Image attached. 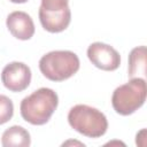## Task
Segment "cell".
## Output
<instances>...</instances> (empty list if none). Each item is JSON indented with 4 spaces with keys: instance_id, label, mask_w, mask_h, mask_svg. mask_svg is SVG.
<instances>
[{
    "instance_id": "ba28073f",
    "label": "cell",
    "mask_w": 147,
    "mask_h": 147,
    "mask_svg": "<svg viewBox=\"0 0 147 147\" xmlns=\"http://www.w3.org/2000/svg\"><path fill=\"white\" fill-rule=\"evenodd\" d=\"M8 31L20 40H29L34 34V23L31 16L22 10L11 11L6 20Z\"/></svg>"
},
{
    "instance_id": "8fae6325",
    "label": "cell",
    "mask_w": 147,
    "mask_h": 147,
    "mask_svg": "<svg viewBox=\"0 0 147 147\" xmlns=\"http://www.w3.org/2000/svg\"><path fill=\"white\" fill-rule=\"evenodd\" d=\"M13 115H14L13 101L7 95L0 94V125L10 121Z\"/></svg>"
},
{
    "instance_id": "8992f818",
    "label": "cell",
    "mask_w": 147,
    "mask_h": 147,
    "mask_svg": "<svg viewBox=\"0 0 147 147\" xmlns=\"http://www.w3.org/2000/svg\"><path fill=\"white\" fill-rule=\"evenodd\" d=\"M31 69L28 64L14 61L5 65L1 72V82L10 92H22L26 90L31 83Z\"/></svg>"
},
{
    "instance_id": "3957f363",
    "label": "cell",
    "mask_w": 147,
    "mask_h": 147,
    "mask_svg": "<svg viewBox=\"0 0 147 147\" xmlns=\"http://www.w3.org/2000/svg\"><path fill=\"white\" fill-rule=\"evenodd\" d=\"M79 67V57L71 51H52L39 60L40 72L52 82L69 79L77 74Z\"/></svg>"
},
{
    "instance_id": "52a82bcc",
    "label": "cell",
    "mask_w": 147,
    "mask_h": 147,
    "mask_svg": "<svg viewBox=\"0 0 147 147\" xmlns=\"http://www.w3.org/2000/svg\"><path fill=\"white\" fill-rule=\"evenodd\" d=\"M87 57L91 63L105 71H114L121 64L119 53L110 45L95 41L87 48Z\"/></svg>"
},
{
    "instance_id": "5b68a950",
    "label": "cell",
    "mask_w": 147,
    "mask_h": 147,
    "mask_svg": "<svg viewBox=\"0 0 147 147\" xmlns=\"http://www.w3.org/2000/svg\"><path fill=\"white\" fill-rule=\"evenodd\" d=\"M38 15L40 24L46 31L51 33L62 32L71 21L69 0H41Z\"/></svg>"
},
{
    "instance_id": "7a4b0ae2",
    "label": "cell",
    "mask_w": 147,
    "mask_h": 147,
    "mask_svg": "<svg viewBox=\"0 0 147 147\" xmlns=\"http://www.w3.org/2000/svg\"><path fill=\"white\" fill-rule=\"evenodd\" d=\"M69 125L87 138H100L108 129L106 115L87 105H76L68 113Z\"/></svg>"
},
{
    "instance_id": "9c48e42d",
    "label": "cell",
    "mask_w": 147,
    "mask_h": 147,
    "mask_svg": "<svg viewBox=\"0 0 147 147\" xmlns=\"http://www.w3.org/2000/svg\"><path fill=\"white\" fill-rule=\"evenodd\" d=\"M1 145L3 147H29L31 145V137L23 126L13 125L2 133Z\"/></svg>"
},
{
    "instance_id": "6da1fadb",
    "label": "cell",
    "mask_w": 147,
    "mask_h": 147,
    "mask_svg": "<svg viewBox=\"0 0 147 147\" xmlns=\"http://www.w3.org/2000/svg\"><path fill=\"white\" fill-rule=\"evenodd\" d=\"M59 105L57 93L48 87H40L25 96L20 105L22 118L32 125L46 124Z\"/></svg>"
},
{
    "instance_id": "30bf717a",
    "label": "cell",
    "mask_w": 147,
    "mask_h": 147,
    "mask_svg": "<svg viewBox=\"0 0 147 147\" xmlns=\"http://www.w3.org/2000/svg\"><path fill=\"white\" fill-rule=\"evenodd\" d=\"M127 75L130 78L146 76V46L134 47L130 52Z\"/></svg>"
},
{
    "instance_id": "7c38bea8",
    "label": "cell",
    "mask_w": 147,
    "mask_h": 147,
    "mask_svg": "<svg viewBox=\"0 0 147 147\" xmlns=\"http://www.w3.org/2000/svg\"><path fill=\"white\" fill-rule=\"evenodd\" d=\"M10 2H13V3H24V2H26L28 0H9Z\"/></svg>"
},
{
    "instance_id": "277c9868",
    "label": "cell",
    "mask_w": 147,
    "mask_h": 147,
    "mask_svg": "<svg viewBox=\"0 0 147 147\" xmlns=\"http://www.w3.org/2000/svg\"><path fill=\"white\" fill-rule=\"evenodd\" d=\"M146 95L147 85L145 78L134 77L115 88L111 95V106L117 114L129 116L142 107Z\"/></svg>"
}]
</instances>
